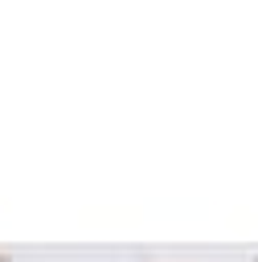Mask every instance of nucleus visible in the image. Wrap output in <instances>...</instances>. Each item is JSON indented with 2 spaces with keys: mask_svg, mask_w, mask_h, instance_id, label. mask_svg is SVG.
I'll return each instance as SVG.
<instances>
[]
</instances>
